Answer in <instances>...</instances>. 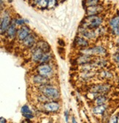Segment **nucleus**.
I'll list each match as a JSON object with an SVG mask.
<instances>
[{
	"instance_id": "nucleus-28",
	"label": "nucleus",
	"mask_w": 119,
	"mask_h": 123,
	"mask_svg": "<svg viewBox=\"0 0 119 123\" xmlns=\"http://www.w3.org/2000/svg\"><path fill=\"white\" fill-rule=\"evenodd\" d=\"M15 21H16V24L19 25V26H24L26 23L25 20L23 19V18H15Z\"/></svg>"
},
{
	"instance_id": "nucleus-23",
	"label": "nucleus",
	"mask_w": 119,
	"mask_h": 123,
	"mask_svg": "<svg viewBox=\"0 0 119 123\" xmlns=\"http://www.w3.org/2000/svg\"><path fill=\"white\" fill-rule=\"evenodd\" d=\"M107 100V97L106 94H104V95H101L98 96L96 98H95L94 103H95V105H103V104L106 103Z\"/></svg>"
},
{
	"instance_id": "nucleus-30",
	"label": "nucleus",
	"mask_w": 119,
	"mask_h": 123,
	"mask_svg": "<svg viewBox=\"0 0 119 123\" xmlns=\"http://www.w3.org/2000/svg\"><path fill=\"white\" fill-rule=\"evenodd\" d=\"M113 59L117 64H119V52H118L113 56Z\"/></svg>"
},
{
	"instance_id": "nucleus-14",
	"label": "nucleus",
	"mask_w": 119,
	"mask_h": 123,
	"mask_svg": "<svg viewBox=\"0 0 119 123\" xmlns=\"http://www.w3.org/2000/svg\"><path fill=\"white\" fill-rule=\"evenodd\" d=\"M73 44L80 49H85L89 47L88 40L82 36H77L73 40Z\"/></svg>"
},
{
	"instance_id": "nucleus-33",
	"label": "nucleus",
	"mask_w": 119,
	"mask_h": 123,
	"mask_svg": "<svg viewBox=\"0 0 119 123\" xmlns=\"http://www.w3.org/2000/svg\"><path fill=\"white\" fill-rule=\"evenodd\" d=\"M110 122H117V116H113L110 118Z\"/></svg>"
},
{
	"instance_id": "nucleus-19",
	"label": "nucleus",
	"mask_w": 119,
	"mask_h": 123,
	"mask_svg": "<svg viewBox=\"0 0 119 123\" xmlns=\"http://www.w3.org/2000/svg\"><path fill=\"white\" fill-rule=\"evenodd\" d=\"M98 76L101 80H111L113 79L112 73L107 70H100L98 73Z\"/></svg>"
},
{
	"instance_id": "nucleus-25",
	"label": "nucleus",
	"mask_w": 119,
	"mask_h": 123,
	"mask_svg": "<svg viewBox=\"0 0 119 123\" xmlns=\"http://www.w3.org/2000/svg\"><path fill=\"white\" fill-rule=\"evenodd\" d=\"M99 0H86L85 5L87 7H88L97 5H99Z\"/></svg>"
},
{
	"instance_id": "nucleus-36",
	"label": "nucleus",
	"mask_w": 119,
	"mask_h": 123,
	"mask_svg": "<svg viewBox=\"0 0 119 123\" xmlns=\"http://www.w3.org/2000/svg\"><path fill=\"white\" fill-rule=\"evenodd\" d=\"M117 44H118V45H119V38H118V39L117 40Z\"/></svg>"
},
{
	"instance_id": "nucleus-13",
	"label": "nucleus",
	"mask_w": 119,
	"mask_h": 123,
	"mask_svg": "<svg viewBox=\"0 0 119 123\" xmlns=\"http://www.w3.org/2000/svg\"><path fill=\"white\" fill-rule=\"evenodd\" d=\"M104 7L99 5H95V6H91L88 7L86 9V15H99L103 10H104Z\"/></svg>"
},
{
	"instance_id": "nucleus-20",
	"label": "nucleus",
	"mask_w": 119,
	"mask_h": 123,
	"mask_svg": "<svg viewBox=\"0 0 119 123\" xmlns=\"http://www.w3.org/2000/svg\"><path fill=\"white\" fill-rule=\"evenodd\" d=\"M21 112L22 113L23 117H24L26 119H33V117H34L33 112L32 111V110L30 109H29L27 105H24L21 107Z\"/></svg>"
},
{
	"instance_id": "nucleus-2",
	"label": "nucleus",
	"mask_w": 119,
	"mask_h": 123,
	"mask_svg": "<svg viewBox=\"0 0 119 123\" xmlns=\"http://www.w3.org/2000/svg\"><path fill=\"white\" fill-rule=\"evenodd\" d=\"M103 23V18L96 15H87L81 26L87 29H96Z\"/></svg>"
},
{
	"instance_id": "nucleus-16",
	"label": "nucleus",
	"mask_w": 119,
	"mask_h": 123,
	"mask_svg": "<svg viewBox=\"0 0 119 123\" xmlns=\"http://www.w3.org/2000/svg\"><path fill=\"white\" fill-rule=\"evenodd\" d=\"M107 109V105L106 104H103V105H95L93 109H92V111L93 114L94 115H104L105 114L106 111Z\"/></svg>"
},
{
	"instance_id": "nucleus-15",
	"label": "nucleus",
	"mask_w": 119,
	"mask_h": 123,
	"mask_svg": "<svg viewBox=\"0 0 119 123\" xmlns=\"http://www.w3.org/2000/svg\"><path fill=\"white\" fill-rule=\"evenodd\" d=\"M92 62H93L95 68H100V69H102L104 68L107 67V65L108 64L107 60L102 58V56L96 57V59H93Z\"/></svg>"
},
{
	"instance_id": "nucleus-34",
	"label": "nucleus",
	"mask_w": 119,
	"mask_h": 123,
	"mask_svg": "<svg viewBox=\"0 0 119 123\" xmlns=\"http://www.w3.org/2000/svg\"><path fill=\"white\" fill-rule=\"evenodd\" d=\"M0 120H1V121H0V122H1V123H5L7 121H6V119H5V118H3V117H1V118H0Z\"/></svg>"
},
{
	"instance_id": "nucleus-4",
	"label": "nucleus",
	"mask_w": 119,
	"mask_h": 123,
	"mask_svg": "<svg viewBox=\"0 0 119 123\" xmlns=\"http://www.w3.org/2000/svg\"><path fill=\"white\" fill-rule=\"evenodd\" d=\"M36 71L38 74L46 77L48 79H52L55 75L54 68L51 62L39 64L36 68Z\"/></svg>"
},
{
	"instance_id": "nucleus-3",
	"label": "nucleus",
	"mask_w": 119,
	"mask_h": 123,
	"mask_svg": "<svg viewBox=\"0 0 119 123\" xmlns=\"http://www.w3.org/2000/svg\"><path fill=\"white\" fill-rule=\"evenodd\" d=\"M80 54H85L91 56L100 57L104 56L107 54V50L103 46L98 45L93 46V47H87L85 49H81L79 51Z\"/></svg>"
},
{
	"instance_id": "nucleus-6",
	"label": "nucleus",
	"mask_w": 119,
	"mask_h": 123,
	"mask_svg": "<svg viewBox=\"0 0 119 123\" xmlns=\"http://www.w3.org/2000/svg\"><path fill=\"white\" fill-rule=\"evenodd\" d=\"M13 18L10 16V12L9 10H6L3 12H2L1 15V21H0V32L1 35H2L5 34L9 27V26L11 24Z\"/></svg>"
},
{
	"instance_id": "nucleus-22",
	"label": "nucleus",
	"mask_w": 119,
	"mask_h": 123,
	"mask_svg": "<svg viewBox=\"0 0 119 123\" xmlns=\"http://www.w3.org/2000/svg\"><path fill=\"white\" fill-rule=\"evenodd\" d=\"M54 58V55L50 51V52H47V53H44L40 62L39 64H42V63H49V62H52V61Z\"/></svg>"
},
{
	"instance_id": "nucleus-5",
	"label": "nucleus",
	"mask_w": 119,
	"mask_h": 123,
	"mask_svg": "<svg viewBox=\"0 0 119 123\" xmlns=\"http://www.w3.org/2000/svg\"><path fill=\"white\" fill-rule=\"evenodd\" d=\"M40 109L47 113H58L60 111L61 105L58 100H50L45 103L40 104Z\"/></svg>"
},
{
	"instance_id": "nucleus-21",
	"label": "nucleus",
	"mask_w": 119,
	"mask_h": 123,
	"mask_svg": "<svg viewBox=\"0 0 119 123\" xmlns=\"http://www.w3.org/2000/svg\"><path fill=\"white\" fill-rule=\"evenodd\" d=\"M36 47L40 49L44 53H47V52H50L52 49H51V46L49 45V44L44 41V40H38L36 43Z\"/></svg>"
},
{
	"instance_id": "nucleus-27",
	"label": "nucleus",
	"mask_w": 119,
	"mask_h": 123,
	"mask_svg": "<svg viewBox=\"0 0 119 123\" xmlns=\"http://www.w3.org/2000/svg\"><path fill=\"white\" fill-rule=\"evenodd\" d=\"M57 4V0H49L48 1V7L47 8H53Z\"/></svg>"
},
{
	"instance_id": "nucleus-29",
	"label": "nucleus",
	"mask_w": 119,
	"mask_h": 123,
	"mask_svg": "<svg viewBox=\"0 0 119 123\" xmlns=\"http://www.w3.org/2000/svg\"><path fill=\"white\" fill-rule=\"evenodd\" d=\"M112 32L115 36H119V26L112 29Z\"/></svg>"
},
{
	"instance_id": "nucleus-38",
	"label": "nucleus",
	"mask_w": 119,
	"mask_h": 123,
	"mask_svg": "<svg viewBox=\"0 0 119 123\" xmlns=\"http://www.w3.org/2000/svg\"><path fill=\"white\" fill-rule=\"evenodd\" d=\"M63 1H65V0H61V2H63Z\"/></svg>"
},
{
	"instance_id": "nucleus-10",
	"label": "nucleus",
	"mask_w": 119,
	"mask_h": 123,
	"mask_svg": "<svg viewBox=\"0 0 119 123\" xmlns=\"http://www.w3.org/2000/svg\"><path fill=\"white\" fill-rule=\"evenodd\" d=\"M31 81L35 86H41L48 84L51 82V79H48L46 77H44L40 74L33 75L31 78Z\"/></svg>"
},
{
	"instance_id": "nucleus-35",
	"label": "nucleus",
	"mask_w": 119,
	"mask_h": 123,
	"mask_svg": "<svg viewBox=\"0 0 119 123\" xmlns=\"http://www.w3.org/2000/svg\"><path fill=\"white\" fill-rule=\"evenodd\" d=\"M117 122H119V114L117 116Z\"/></svg>"
},
{
	"instance_id": "nucleus-9",
	"label": "nucleus",
	"mask_w": 119,
	"mask_h": 123,
	"mask_svg": "<svg viewBox=\"0 0 119 123\" xmlns=\"http://www.w3.org/2000/svg\"><path fill=\"white\" fill-rule=\"evenodd\" d=\"M36 45V44H35ZM32 51V55H31V61L34 63H40V60L44 54V52L39 48L36 47V45L33 46V48L30 49Z\"/></svg>"
},
{
	"instance_id": "nucleus-26",
	"label": "nucleus",
	"mask_w": 119,
	"mask_h": 123,
	"mask_svg": "<svg viewBox=\"0 0 119 123\" xmlns=\"http://www.w3.org/2000/svg\"><path fill=\"white\" fill-rule=\"evenodd\" d=\"M48 1L49 0H40V2L38 4V7L40 9H45L48 7Z\"/></svg>"
},
{
	"instance_id": "nucleus-24",
	"label": "nucleus",
	"mask_w": 119,
	"mask_h": 123,
	"mask_svg": "<svg viewBox=\"0 0 119 123\" xmlns=\"http://www.w3.org/2000/svg\"><path fill=\"white\" fill-rule=\"evenodd\" d=\"M109 25L111 27V29H113V28H115V27L119 26V15H117V16L113 17L110 21Z\"/></svg>"
},
{
	"instance_id": "nucleus-32",
	"label": "nucleus",
	"mask_w": 119,
	"mask_h": 123,
	"mask_svg": "<svg viewBox=\"0 0 119 123\" xmlns=\"http://www.w3.org/2000/svg\"><path fill=\"white\" fill-rule=\"evenodd\" d=\"M65 118H66V122H68V119H69V112L68 111H65Z\"/></svg>"
},
{
	"instance_id": "nucleus-37",
	"label": "nucleus",
	"mask_w": 119,
	"mask_h": 123,
	"mask_svg": "<svg viewBox=\"0 0 119 123\" xmlns=\"http://www.w3.org/2000/svg\"><path fill=\"white\" fill-rule=\"evenodd\" d=\"M8 2H12V0H8Z\"/></svg>"
},
{
	"instance_id": "nucleus-31",
	"label": "nucleus",
	"mask_w": 119,
	"mask_h": 123,
	"mask_svg": "<svg viewBox=\"0 0 119 123\" xmlns=\"http://www.w3.org/2000/svg\"><path fill=\"white\" fill-rule=\"evenodd\" d=\"M58 44L60 46H62V47H64L65 46V41L63 39H59L58 40Z\"/></svg>"
},
{
	"instance_id": "nucleus-11",
	"label": "nucleus",
	"mask_w": 119,
	"mask_h": 123,
	"mask_svg": "<svg viewBox=\"0 0 119 123\" xmlns=\"http://www.w3.org/2000/svg\"><path fill=\"white\" fill-rule=\"evenodd\" d=\"M16 26H17V24H16V21H15V18H13L10 25L9 26L7 32H5L7 38L12 40V39H14L16 37L17 32H18V29H17Z\"/></svg>"
},
{
	"instance_id": "nucleus-7",
	"label": "nucleus",
	"mask_w": 119,
	"mask_h": 123,
	"mask_svg": "<svg viewBox=\"0 0 119 123\" xmlns=\"http://www.w3.org/2000/svg\"><path fill=\"white\" fill-rule=\"evenodd\" d=\"M111 86L110 84H95L91 86L89 89V92H94V93H99V94H107V92L110 91Z\"/></svg>"
},
{
	"instance_id": "nucleus-17",
	"label": "nucleus",
	"mask_w": 119,
	"mask_h": 123,
	"mask_svg": "<svg viewBox=\"0 0 119 123\" xmlns=\"http://www.w3.org/2000/svg\"><path fill=\"white\" fill-rule=\"evenodd\" d=\"M93 59V56L85 55V54H80V56H79L77 59H76V63L79 65H82L84 64L91 62Z\"/></svg>"
},
{
	"instance_id": "nucleus-1",
	"label": "nucleus",
	"mask_w": 119,
	"mask_h": 123,
	"mask_svg": "<svg viewBox=\"0 0 119 123\" xmlns=\"http://www.w3.org/2000/svg\"><path fill=\"white\" fill-rule=\"evenodd\" d=\"M39 92H41L50 100H59L60 98V92L59 89L50 84L38 86Z\"/></svg>"
},
{
	"instance_id": "nucleus-18",
	"label": "nucleus",
	"mask_w": 119,
	"mask_h": 123,
	"mask_svg": "<svg viewBox=\"0 0 119 123\" xmlns=\"http://www.w3.org/2000/svg\"><path fill=\"white\" fill-rule=\"evenodd\" d=\"M96 73L93 70L90 71H82L80 74V80L84 82H87L91 81L95 76Z\"/></svg>"
},
{
	"instance_id": "nucleus-12",
	"label": "nucleus",
	"mask_w": 119,
	"mask_h": 123,
	"mask_svg": "<svg viewBox=\"0 0 119 123\" xmlns=\"http://www.w3.org/2000/svg\"><path fill=\"white\" fill-rule=\"evenodd\" d=\"M29 34H31V30L27 26H21L19 29L16 35V38L19 41L22 42Z\"/></svg>"
},
{
	"instance_id": "nucleus-8",
	"label": "nucleus",
	"mask_w": 119,
	"mask_h": 123,
	"mask_svg": "<svg viewBox=\"0 0 119 123\" xmlns=\"http://www.w3.org/2000/svg\"><path fill=\"white\" fill-rule=\"evenodd\" d=\"M38 37L35 33L29 34L23 41H22V45L25 49H31L33 46L35 45V44L38 42Z\"/></svg>"
}]
</instances>
